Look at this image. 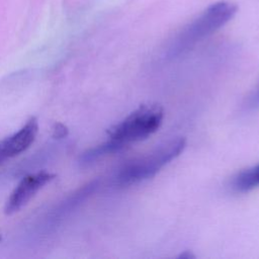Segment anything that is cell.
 <instances>
[{
	"instance_id": "1",
	"label": "cell",
	"mask_w": 259,
	"mask_h": 259,
	"mask_svg": "<svg viewBox=\"0 0 259 259\" xmlns=\"http://www.w3.org/2000/svg\"><path fill=\"white\" fill-rule=\"evenodd\" d=\"M237 6L227 1L209 5L197 18L185 26L174 38L167 51L168 58H176L229 22L237 12Z\"/></svg>"
},
{
	"instance_id": "2",
	"label": "cell",
	"mask_w": 259,
	"mask_h": 259,
	"mask_svg": "<svg viewBox=\"0 0 259 259\" xmlns=\"http://www.w3.org/2000/svg\"><path fill=\"white\" fill-rule=\"evenodd\" d=\"M185 139L176 138L160 145L149 154L123 164L113 177V183L125 187L153 177L165 165L175 159L185 148Z\"/></svg>"
},
{
	"instance_id": "3",
	"label": "cell",
	"mask_w": 259,
	"mask_h": 259,
	"mask_svg": "<svg viewBox=\"0 0 259 259\" xmlns=\"http://www.w3.org/2000/svg\"><path fill=\"white\" fill-rule=\"evenodd\" d=\"M163 108L159 104H143L108 131V139L125 148L132 143L147 139L163 120Z\"/></svg>"
},
{
	"instance_id": "4",
	"label": "cell",
	"mask_w": 259,
	"mask_h": 259,
	"mask_svg": "<svg viewBox=\"0 0 259 259\" xmlns=\"http://www.w3.org/2000/svg\"><path fill=\"white\" fill-rule=\"evenodd\" d=\"M54 178L55 174L48 171H39L23 177L12 190L5 203V214L10 215L19 211L46 184L50 183Z\"/></svg>"
},
{
	"instance_id": "5",
	"label": "cell",
	"mask_w": 259,
	"mask_h": 259,
	"mask_svg": "<svg viewBox=\"0 0 259 259\" xmlns=\"http://www.w3.org/2000/svg\"><path fill=\"white\" fill-rule=\"evenodd\" d=\"M38 133V122L35 117H30L16 133L0 141V164L26 151Z\"/></svg>"
},
{
	"instance_id": "6",
	"label": "cell",
	"mask_w": 259,
	"mask_h": 259,
	"mask_svg": "<svg viewBox=\"0 0 259 259\" xmlns=\"http://www.w3.org/2000/svg\"><path fill=\"white\" fill-rule=\"evenodd\" d=\"M259 185V164L237 173L231 180V188L237 192H246Z\"/></svg>"
},
{
	"instance_id": "7",
	"label": "cell",
	"mask_w": 259,
	"mask_h": 259,
	"mask_svg": "<svg viewBox=\"0 0 259 259\" xmlns=\"http://www.w3.org/2000/svg\"><path fill=\"white\" fill-rule=\"evenodd\" d=\"M53 136L55 138L61 139V138H65L68 135V128L67 126H65L63 123H56L53 130Z\"/></svg>"
},
{
	"instance_id": "8",
	"label": "cell",
	"mask_w": 259,
	"mask_h": 259,
	"mask_svg": "<svg viewBox=\"0 0 259 259\" xmlns=\"http://www.w3.org/2000/svg\"><path fill=\"white\" fill-rule=\"evenodd\" d=\"M255 103H258V104H259V91H258L257 95L255 96Z\"/></svg>"
},
{
	"instance_id": "9",
	"label": "cell",
	"mask_w": 259,
	"mask_h": 259,
	"mask_svg": "<svg viewBox=\"0 0 259 259\" xmlns=\"http://www.w3.org/2000/svg\"><path fill=\"white\" fill-rule=\"evenodd\" d=\"M1 239H2V236H1V234H0V241H1Z\"/></svg>"
}]
</instances>
